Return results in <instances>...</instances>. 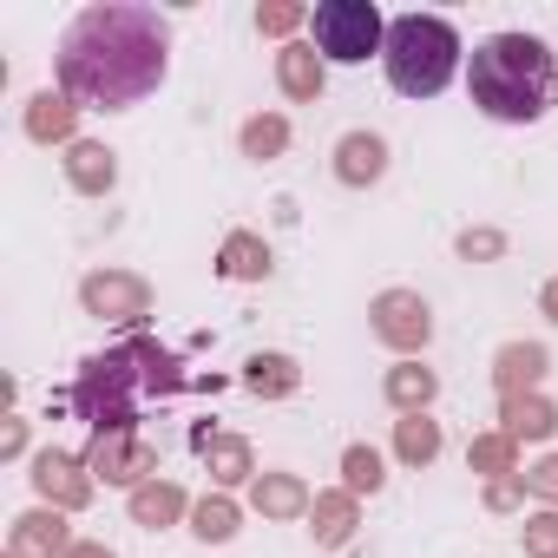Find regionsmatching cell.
<instances>
[{
    "label": "cell",
    "mask_w": 558,
    "mask_h": 558,
    "mask_svg": "<svg viewBox=\"0 0 558 558\" xmlns=\"http://www.w3.org/2000/svg\"><path fill=\"white\" fill-rule=\"evenodd\" d=\"M499 250H506L499 230H466V236H460V256H466V263H473V256H499Z\"/></svg>",
    "instance_id": "cell-32"
},
{
    "label": "cell",
    "mask_w": 558,
    "mask_h": 558,
    "mask_svg": "<svg viewBox=\"0 0 558 558\" xmlns=\"http://www.w3.org/2000/svg\"><path fill=\"white\" fill-rule=\"evenodd\" d=\"M434 368H395L388 375V401L401 408V414H427V401H434Z\"/></svg>",
    "instance_id": "cell-24"
},
{
    "label": "cell",
    "mask_w": 558,
    "mask_h": 558,
    "mask_svg": "<svg viewBox=\"0 0 558 558\" xmlns=\"http://www.w3.org/2000/svg\"><path fill=\"white\" fill-rule=\"evenodd\" d=\"M191 519H197V538H210V545H223V538L236 532V506H230L223 493L197 499V512H191Z\"/></svg>",
    "instance_id": "cell-27"
},
{
    "label": "cell",
    "mask_w": 558,
    "mask_h": 558,
    "mask_svg": "<svg viewBox=\"0 0 558 558\" xmlns=\"http://www.w3.org/2000/svg\"><path fill=\"white\" fill-rule=\"evenodd\" d=\"M197 453H204V466H210V480H217V486H236V480H250V473H256L250 440H236V434H210V427H197Z\"/></svg>",
    "instance_id": "cell-13"
},
{
    "label": "cell",
    "mask_w": 558,
    "mask_h": 558,
    "mask_svg": "<svg viewBox=\"0 0 558 558\" xmlns=\"http://www.w3.org/2000/svg\"><path fill=\"white\" fill-rule=\"evenodd\" d=\"M512 453H519V440H512V434H480V440H473V473L506 480V473H512Z\"/></svg>",
    "instance_id": "cell-26"
},
{
    "label": "cell",
    "mask_w": 558,
    "mask_h": 558,
    "mask_svg": "<svg viewBox=\"0 0 558 558\" xmlns=\"http://www.w3.org/2000/svg\"><path fill=\"white\" fill-rule=\"evenodd\" d=\"M310 34H316V53L336 66H362L375 47H388V21L368 0H323V8H310Z\"/></svg>",
    "instance_id": "cell-5"
},
{
    "label": "cell",
    "mask_w": 558,
    "mask_h": 558,
    "mask_svg": "<svg viewBox=\"0 0 558 558\" xmlns=\"http://www.w3.org/2000/svg\"><path fill=\"white\" fill-rule=\"evenodd\" d=\"M466 86H473V106L499 125H532L551 99H558V60L545 53V40L532 34H493L473 47V66H466Z\"/></svg>",
    "instance_id": "cell-3"
},
{
    "label": "cell",
    "mask_w": 558,
    "mask_h": 558,
    "mask_svg": "<svg viewBox=\"0 0 558 558\" xmlns=\"http://www.w3.org/2000/svg\"><path fill=\"white\" fill-rule=\"evenodd\" d=\"M538 303H545V316L558 323V276H551V283H545V296H538Z\"/></svg>",
    "instance_id": "cell-35"
},
{
    "label": "cell",
    "mask_w": 558,
    "mask_h": 558,
    "mask_svg": "<svg viewBox=\"0 0 558 558\" xmlns=\"http://www.w3.org/2000/svg\"><path fill=\"white\" fill-rule=\"evenodd\" d=\"M525 558H558V512L525 519Z\"/></svg>",
    "instance_id": "cell-30"
},
{
    "label": "cell",
    "mask_w": 558,
    "mask_h": 558,
    "mask_svg": "<svg viewBox=\"0 0 558 558\" xmlns=\"http://www.w3.org/2000/svg\"><path fill=\"white\" fill-rule=\"evenodd\" d=\"M0 447H8V453H21V447H27V427H21V421H8V434H0Z\"/></svg>",
    "instance_id": "cell-34"
},
{
    "label": "cell",
    "mask_w": 558,
    "mask_h": 558,
    "mask_svg": "<svg viewBox=\"0 0 558 558\" xmlns=\"http://www.w3.org/2000/svg\"><path fill=\"white\" fill-rule=\"evenodd\" d=\"M538 375H545V349H538V342H512V349H499V362H493L499 401L532 395V388H538Z\"/></svg>",
    "instance_id": "cell-12"
},
{
    "label": "cell",
    "mask_w": 558,
    "mask_h": 558,
    "mask_svg": "<svg viewBox=\"0 0 558 558\" xmlns=\"http://www.w3.org/2000/svg\"><path fill=\"white\" fill-rule=\"evenodd\" d=\"M388 171V145L375 138V132H349L342 145H336V178L342 184H375Z\"/></svg>",
    "instance_id": "cell-15"
},
{
    "label": "cell",
    "mask_w": 558,
    "mask_h": 558,
    "mask_svg": "<svg viewBox=\"0 0 558 558\" xmlns=\"http://www.w3.org/2000/svg\"><path fill=\"white\" fill-rule=\"evenodd\" d=\"M66 558H112V551H106V545H73Z\"/></svg>",
    "instance_id": "cell-36"
},
{
    "label": "cell",
    "mask_w": 558,
    "mask_h": 558,
    "mask_svg": "<svg viewBox=\"0 0 558 558\" xmlns=\"http://www.w3.org/2000/svg\"><path fill=\"white\" fill-rule=\"evenodd\" d=\"M512 499H519V486H512V480H493V486H486V506H493V512H506Z\"/></svg>",
    "instance_id": "cell-33"
},
{
    "label": "cell",
    "mask_w": 558,
    "mask_h": 558,
    "mask_svg": "<svg viewBox=\"0 0 558 558\" xmlns=\"http://www.w3.org/2000/svg\"><path fill=\"white\" fill-rule=\"evenodd\" d=\"M368 316H375V336H381L388 349H401V355L427 349V336H434V316H427V303H421L414 290H381Z\"/></svg>",
    "instance_id": "cell-8"
},
{
    "label": "cell",
    "mask_w": 558,
    "mask_h": 558,
    "mask_svg": "<svg viewBox=\"0 0 558 558\" xmlns=\"http://www.w3.org/2000/svg\"><path fill=\"white\" fill-rule=\"evenodd\" d=\"M310 532H316V545H342V538L355 532V493H349V486H342V493H316Z\"/></svg>",
    "instance_id": "cell-19"
},
{
    "label": "cell",
    "mask_w": 558,
    "mask_h": 558,
    "mask_svg": "<svg viewBox=\"0 0 558 558\" xmlns=\"http://www.w3.org/2000/svg\"><path fill=\"white\" fill-rule=\"evenodd\" d=\"M276 86H283L290 99H316L323 93V53L303 47V40H290L283 53H276Z\"/></svg>",
    "instance_id": "cell-16"
},
{
    "label": "cell",
    "mask_w": 558,
    "mask_h": 558,
    "mask_svg": "<svg viewBox=\"0 0 558 558\" xmlns=\"http://www.w3.org/2000/svg\"><path fill=\"white\" fill-rule=\"evenodd\" d=\"M283 145H290V119L263 112V119H250V125H243V158H276Z\"/></svg>",
    "instance_id": "cell-25"
},
{
    "label": "cell",
    "mask_w": 558,
    "mask_h": 558,
    "mask_svg": "<svg viewBox=\"0 0 558 558\" xmlns=\"http://www.w3.org/2000/svg\"><path fill=\"white\" fill-rule=\"evenodd\" d=\"M296 381H303V368H296L290 355H250V362H243V388H250V395H263V401L296 395Z\"/></svg>",
    "instance_id": "cell-18"
},
{
    "label": "cell",
    "mask_w": 558,
    "mask_h": 558,
    "mask_svg": "<svg viewBox=\"0 0 558 558\" xmlns=\"http://www.w3.org/2000/svg\"><path fill=\"white\" fill-rule=\"evenodd\" d=\"M342 480H349V493H375L388 473H381V453L375 447H349L342 453Z\"/></svg>",
    "instance_id": "cell-28"
},
{
    "label": "cell",
    "mask_w": 558,
    "mask_h": 558,
    "mask_svg": "<svg viewBox=\"0 0 558 558\" xmlns=\"http://www.w3.org/2000/svg\"><path fill=\"white\" fill-rule=\"evenodd\" d=\"M395 453H401L408 466H427V460L440 453V427H434L427 414H408V421H395Z\"/></svg>",
    "instance_id": "cell-23"
},
{
    "label": "cell",
    "mask_w": 558,
    "mask_h": 558,
    "mask_svg": "<svg viewBox=\"0 0 558 558\" xmlns=\"http://www.w3.org/2000/svg\"><path fill=\"white\" fill-rule=\"evenodd\" d=\"M73 119H80V106L60 93H40L34 106H27V138H40V145H60V138H73Z\"/></svg>",
    "instance_id": "cell-20"
},
{
    "label": "cell",
    "mask_w": 558,
    "mask_h": 558,
    "mask_svg": "<svg viewBox=\"0 0 558 558\" xmlns=\"http://www.w3.org/2000/svg\"><path fill=\"white\" fill-rule=\"evenodd\" d=\"M86 466H93V480H106V486H151L145 473L158 466V453H151V440L145 434H93V453H86Z\"/></svg>",
    "instance_id": "cell-7"
},
{
    "label": "cell",
    "mask_w": 558,
    "mask_h": 558,
    "mask_svg": "<svg viewBox=\"0 0 558 558\" xmlns=\"http://www.w3.org/2000/svg\"><path fill=\"white\" fill-rule=\"evenodd\" d=\"M66 178H73V191L106 197L112 178H119V158H112L106 145H93V138H73V145H66Z\"/></svg>",
    "instance_id": "cell-11"
},
{
    "label": "cell",
    "mask_w": 558,
    "mask_h": 558,
    "mask_svg": "<svg viewBox=\"0 0 558 558\" xmlns=\"http://www.w3.org/2000/svg\"><path fill=\"white\" fill-rule=\"evenodd\" d=\"M558 427V408L545 401V395H519V401H506V434L512 440H545Z\"/></svg>",
    "instance_id": "cell-21"
},
{
    "label": "cell",
    "mask_w": 558,
    "mask_h": 558,
    "mask_svg": "<svg viewBox=\"0 0 558 558\" xmlns=\"http://www.w3.org/2000/svg\"><path fill=\"white\" fill-rule=\"evenodd\" d=\"M178 512H184V493H178L171 480H151V486H138V493H132V519H138V525H151V532H158V525H171Z\"/></svg>",
    "instance_id": "cell-22"
},
{
    "label": "cell",
    "mask_w": 558,
    "mask_h": 558,
    "mask_svg": "<svg viewBox=\"0 0 558 558\" xmlns=\"http://www.w3.org/2000/svg\"><path fill=\"white\" fill-rule=\"evenodd\" d=\"M217 269L230 276V283H263V276H269V250H263V236L230 230L223 250H217Z\"/></svg>",
    "instance_id": "cell-17"
},
{
    "label": "cell",
    "mask_w": 558,
    "mask_h": 558,
    "mask_svg": "<svg viewBox=\"0 0 558 558\" xmlns=\"http://www.w3.org/2000/svg\"><path fill=\"white\" fill-rule=\"evenodd\" d=\"M381 60H388V86L401 99H434L460 73V34L440 14H401V21H388Z\"/></svg>",
    "instance_id": "cell-4"
},
{
    "label": "cell",
    "mask_w": 558,
    "mask_h": 558,
    "mask_svg": "<svg viewBox=\"0 0 558 558\" xmlns=\"http://www.w3.org/2000/svg\"><path fill=\"white\" fill-rule=\"evenodd\" d=\"M303 21H310V8H296V0H269V8H256V27H263L269 40H290Z\"/></svg>",
    "instance_id": "cell-29"
},
{
    "label": "cell",
    "mask_w": 558,
    "mask_h": 558,
    "mask_svg": "<svg viewBox=\"0 0 558 558\" xmlns=\"http://www.w3.org/2000/svg\"><path fill=\"white\" fill-rule=\"evenodd\" d=\"M184 388H191V381L178 375V355L158 349L151 336H132V342L93 355V362L80 368V381H73L66 401L80 408V421H86L93 434H138V414H145L151 401L184 395Z\"/></svg>",
    "instance_id": "cell-2"
},
{
    "label": "cell",
    "mask_w": 558,
    "mask_h": 558,
    "mask_svg": "<svg viewBox=\"0 0 558 558\" xmlns=\"http://www.w3.org/2000/svg\"><path fill=\"white\" fill-rule=\"evenodd\" d=\"M66 551H73V532H66L60 512H21V519H14L8 558H66Z\"/></svg>",
    "instance_id": "cell-10"
},
{
    "label": "cell",
    "mask_w": 558,
    "mask_h": 558,
    "mask_svg": "<svg viewBox=\"0 0 558 558\" xmlns=\"http://www.w3.org/2000/svg\"><path fill=\"white\" fill-rule=\"evenodd\" d=\"M34 486H40V499H47L53 512H80V506L93 499V466L73 460V453H60V447H47V453L34 460Z\"/></svg>",
    "instance_id": "cell-9"
},
{
    "label": "cell",
    "mask_w": 558,
    "mask_h": 558,
    "mask_svg": "<svg viewBox=\"0 0 558 558\" xmlns=\"http://www.w3.org/2000/svg\"><path fill=\"white\" fill-rule=\"evenodd\" d=\"M80 303H86V316H99V323H125V329H138V323L151 316V290L138 283V276H125V269H99V276H86V283H80Z\"/></svg>",
    "instance_id": "cell-6"
},
{
    "label": "cell",
    "mask_w": 558,
    "mask_h": 558,
    "mask_svg": "<svg viewBox=\"0 0 558 558\" xmlns=\"http://www.w3.org/2000/svg\"><path fill=\"white\" fill-rule=\"evenodd\" d=\"M165 47H171V27L151 8H132V0L86 8L60 34V93L99 112L138 106L165 80Z\"/></svg>",
    "instance_id": "cell-1"
},
{
    "label": "cell",
    "mask_w": 558,
    "mask_h": 558,
    "mask_svg": "<svg viewBox=\"0 0 558 558\" xmlns=\"http://www.w3.org/2000/svg\"><path fill=\"white\" fill-rule=\"evenodd\" d=\"M250 499H256V512H263V519H296V512H310V506H316V499H310V486H303L296 473H256Z\"/></svg>",
    "instance_id": "cell-14"
},
{
    "label": "cell",
    "mask_w": 558,
    "mask_h": 558,
    "mask_svg": "<svg viewBox=\"0 0 558 558\" xmlns=\"http://www.w3.org/2000/svg\"><path fill=\"white\" fill-rule=\"evenodd\" d=\"M525 486H532L538 499H551V506H558V453H545V460L525 473Z\"/></svg>",
    "instance_id": "cell-31"
}]
</instances>
